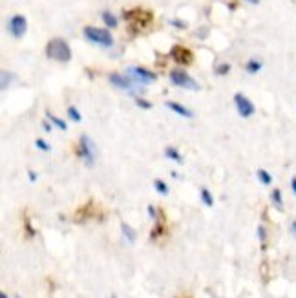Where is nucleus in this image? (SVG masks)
I'll return each mask as SVG.
<instances>
[{
    "label": "nucleus",
    "instance_id": "1",
    "mask_svg": "<svg viewBox=\"0 0 296 298\" xmlns=\"http://www.w3.org/2000/svg\"><path fill=\"white\" fill-rule=\"evenodd\" d=\"M46 55L48 59H53L57 63H69L71 59V49L64 39H53L46 46Z\"/></svg>",
    "mask_w": 296,
    "mask_h": 298
},
{
    "label": "nucleus",
    "instance_id": "2",
    "mask_svg": "<svg viewBox=\"0 0 296 298\" xmlns=\"http://www.w3.org/2000/svg\"><path fill=\"white\" fill-rule=\"evenodd\" d=\"M79 156L84 160V163L88 166H91L97 160V145L93 143V139L83 134L79 139Z\"/></svg>",
    "mask_w": 296,
    "mask_h": 298
},
{
    "label": "nucleus",
    "instance_id": "3",
    "mask_svg": "<svg viewBox=\"0 0 296 298\" xmlns=\"http://www.w3.org/2000/svg\"><path fill=\"white\" fill-rule=\"evenodd\" d=\"M84 37H86L90 42H93V44H99V46H104V48H110L112 44H114L112 33L108 31V29H101V28H93V26H86V28H84Z\"/></svg>",
    "mask_w": 296,
    "mask_h": 298
},
{
    "label": "nucleus",
    "instance_id": "4",
    "mask_svg": "<svg viewBox=\"0 0 296 298\" xmlns=\"http://www.w3.org/2000/svg\"><path fill=\"white\" fill-rule=\"evenodd\" d=\"M170 81H172L176 86L185 88V90H192V92L200 90V84L196 83L192 77L188 75L185 69H181V68H176V69L170 71Z\"/></svg>",
    "mask_w": 296,
    "mask_h": 298
},
{
    "label": "nucleus",
    "instance_id": "5",
    "mask_svg": "<svg viewBox=\"0 0 296 298\" xmlns=\"http://www.w3.org/2000/svg\"><path fill=\"white\" fill-rule=\"evenodd\" d=\"M126 71H128V75H130L136 83L150 84L154 83V81H158V75H156L154 71H150V69L146 68H141V66H130Z\"/></svg>",
    "mask_w": 296,
    "mask_h": 298
},
{
    "label": "nucleus",
    "instance_id": "6",
    "mask_svg": "<svg viewBox=\"0 0 296 298\" xmlns=\"http://www.w3.org/2000/svg\"><path fill=\"white\" fill-rule=\"evenodd\" d=\"M7 29H9V33L13 35L15 39H21L26 35L28 31V21H26V17H22V15H15L9 19L7 22Z\"/></svg>",
    "mask_w": 296,
    "mask_h": 298
},
{
    "label": "nucleus",
    "instance_id": "7",
    "mask_svg": "<svg viewBox=\"0 0 296 298\" xmlns=\"http://www.w3.org/2000/svg\"><path fill=\"white\" fill-rule=\"evenodd\" d=\"M234 104H236V108H238V114H240L241 117H250V115H254V104L250 103L243 93H236L234 95Z\"/></svg>",
    "mask_w": 296,
    "mask_h": 298
},
{
    "label": "nucleus",
    "instance_id": "8",
    "mask_svg": "<svg viewBox=\"0 0 296 298\" xmlns=\"http://www.w3.org/2000/svg\"><path fill=\"white\" fill-rule=\"evenodd\" d=\"M110 83L114 86H117L121 90H126V92H132V93H136V84L132 81L130 77L126 75H121V73H112L110 75Z\"/></svg>",
    "mask_w": 296,
    "mask_h": 298
},
{
    "label": "nucleus",
    "instance_id": "9",
    "mask_svg": "<svg viewBox=\"0 0 296 298\" xmlns=\"http://www.w3.org/2000/svg\"><path fill=\"white\" fill-rule=\"evenodd\" d=\"M170 57L179 64L192 63V53H190V49L183 48V46H174V48L170 49Z\"/></svg>",
    "mask_w": 296,
    "mask_h": 298
},
{
    "label": "nucleus",
    "instance_id": "10",
    "mask_svg": "<svg viewBox=\"0 0 296 298\" xmlns=\"http://www.w3.org/2000/svg\"><path fill=\"white\" fill-rule=\"evenodd\" d=\"M165 106L168 108V110L176 112V114H178V115H181V117H186V119H192L194 117V112L188 110V108H186V106H183V104L174 103V101H166Z\"/></svg>",
    "mask_w": 296,
    "mask_h": 298
},
{
    "label": "nucleus",
    "instance_id": "11",
    "mask_svg": "<svg viewBox=\"0 0 296 298\" xmlns=\"http://www.w3.org/2000/svg\"><path fill=\"white\" fill-rule=\"evenodd\" d=\"M121 232H123V236H124V238H126V240H128L130 243H136V240H137V232L132 229V227H130V225H128L126 222L121 223Z\"/></svg>",
    "mask_w": 296,
    "mask_h": 298
},
{
    "label": "nucleus",
    "instance_id": "12",
    "mask_svg": "<svg viewBox=\"0 0 296 298\" xmlns=\"http://www.w3.org/2000/svg\"><path fill=\"white\" fill-rule=\"evenodd\" d=\"M271 201L278 210H283V198H282V190L280 188H273L271 192Z\"/></svg>",
    "mask_w": 296,
    "mask_h": 298
},
{
    "label": "nucleus",
    "instance_id": "13",
    "mask_svg": "<svg viewBox=\"0 0 296 298\" xmlns=\"http://www.w3.org/2000/svg\"><path fill=\"white\" fill-rule=\"evenodd\" d=\"M165 156L168 158V160H172V161H176L178 165H183V158H181V154L174 148V146H166L165 148Z\"/></svg>",
    "mask_w": 296,
    "mask_h": 298
},
{
    "label": "nucleus",
    "instance_id": "14",
    "mask_svg": "<svg viewBox=\"0 0 296 298\" xmlns=\"http://www.w3.org/2000/svg\"><path fill=\"white\" fill-rule=\"evenodd\" d=\"M256 178L260 180L262 185H271V183H273V176H271L265 168H258V170H256Z\"/></svg>",
    "mask_w": 296,
    "mask_h": 298
},
{
    "label": "nucleus",
    "instance_id": "15",
    "mask_svg": "<svg viewBox=\"0 0 296 298\" xmlns=\"http://www.w3.org/2000/svg\"><path fill=\"white\" fill-rule=\"evenodd\" d=\"M46 117H48V121H49V123H51V125L59 126L61 130H66V128H68V125H66V121H62L61 117H57V115H53L51 112H46Z\"/></svg>",
    "mask_w": 296,
    "mask_h": 298
},
{
    "label": "nucleus",
    "instance_id": "16",
    "mask_svg": "<svg viewBox=\"0 0 296 298\" xmlns=\"http://www.w3.org/2000/svg\"><path fill=\"white\" fill-rule=\"evenodd\" d=\"M165 232H166L165 225L159 222V220H156V227H154V229H152V232H150V240H158L159 236L165 234Z\"/></svg>",
    "mask_w": 296,
    "mask_h": 298
},
{
    "label": "nucleus",
    "instance_id": "17",
    "mask_svg": "<svg viewBox=\"0 0 296 298\" xmlns=\"http://www.w3.org/2000/svg\"><path fill=\"white\" fill-rule=\"evenodd\" d=\"M200 198H201V201L207 205V207H212L214 205V198H212V194H210V190L208 188H201L200 190Z\"/></svg>",
    "mask_w": 296,
    "mask_h": 298
},
{
    "label": "nucleus",
    "instance_id": "18",
    "mask_svg": "<svg viewBox=\"0 0 296 298\" xmlns=\"http://www.w3.org/2000/svg\"><path fill=\"white\" fill-rule=\"evenodd\" d=\"M154 188L158 190L159 194H163V196H166L168 192H170L168 185H166V183H165L163 180H154Z\"/></svg>",
    "mask_w": 296,
    "mask_h": 298
},
{
    "label": "nucleus",
    "instance_id": "19",
    "mask_svg": "<svg viewBox=\"0 0 296 298\" xmlns=\"http://www.w3.org/2000/svg\"><path fill=\"white\" fill-rule=\"evenodd\" d=\"M103 21H104V24H106L108 28H115V26H117V19H115V17L110 13V11H104V13H103Z\"/></svg>",
    "mask_w": 296,
    "mask_h": 298
},
{
    "label": "nucleus",
    "instance_id": "20",
    "mask_svg": "<svg viewBox=\"0 0 296 298\" xmlns=\"http://www.w3.org/2000/svg\"><path fill=\"white\" fill-rule=\"evenodd\" d=\"M68 115L71 121H75V123H81L83 121V115L79 114V110H77L75 106H68Z\"/></svg>",
    "mask_w": 296,
    "mask_h": 298
},
{
    "label": "nucleus",
    "instance_id": "21",
    "mask_svg": "<svg viewBox=\"0 0 296 298\" xmlns=\"http://www.w3.org/2000/svg\"><path fill=\"white\" fill-rule=\"evenodd\" d=\"M260 69H262V63H260V61H254V59H252V61H249L247 63L249 73H258Z\"/></svg>",
    "mask_w": 296,
    "mask_h": 298
},
{
    "label": "nucleus",
    "instance_id": "22",
    "mask_svg": "<svg viewBox=\"0 0 296 298\" xmlns=\"http://www.w3.org/2000/svg\"><path fill=\"white\" fill-rule=\"evenodd\" d=\"M256 234H258V240L262 242V247L265 249V242H267V230H265V227H263V225H258Z\"/></svg>",
    "mask_w": 296,
    "mask_h": 298
},
{
    "label": "nucleus",
    "instance_id": "23",
    "mask_svg": "<svg viewBox=\"0 0 296 298\" xmlns=\"http://www.w3.org/2000/svg\"><path fill=\"white\" fill-rule=\"evenodd\" d=\"M11 81H13V75H11V73H7V71H2V84H0L2 92L7 88V84H11Z\"/></svg>",
    "mask_w": 296,
    "mask_h": 298
},
{
    "label": "nucleus",
    "instance_id": "24",
    "mask_svg": "<svg viewBox=\"0 0 296 298\" xmlns=\"http://www.w3.org/2000/svg\"><path fill=\"white\" fill-rule=\"evenodd\" d=\"M136 104H137L139 108H143V110H150L152 108L150 101H146V99H143V97H136Z\"/></svg>",
    "mask_w": 296,
    "mask_h": 298
},
{
    "label": "nucleus",
    "instance_id": "25",
    "mask_svg": "<svg viewBox=\"0 0 296 298\" xmlns=\"http://www.w3.org/2000/svg\"><path fill=\"white\" fill-rule=\"evenodd\" d=\"M35 146H37L39 150H44V152H49V150H51V146H49L44 139H37V141H35Z\"/></svg>",
    "mask_w": 296,
    "mask_h": 298
},
{
    "label": "nucleus",
    "instance_id": "26",
    "mask_svg": "<svg viewBox=\"0 0 296 298\" xmlns=\"http://www.w3.org/2000/svg\"><path fill=\"white\" fill-rule=\"evenodd\" d=\"M228 71H230V66L228 64H221V66L216 68V75H227Z\"/></svg>",
    "mask_w": 296,
    "mask_h": 298
},
{
    "label": "nucleus",
    "instance_id": "27",
    "mask_svg": "<svg viewBox=\"0 0 296 298\" xmlns=\"http://www.w3.org/2000/svg\"><path fill=\"white\" fill-rule=\"evenodd\" d=\"M148 216H150V220H158V210L154 208V205H148Z\"/></svg>",
    "mask_w": 296,
    "mask_h": 298
},
{
    "label": "nucleus",
    "instance_id": "28",
    "mask_svg": "<svg viewBox=\"0 0 296 298\" xmlns=\"http://www.w3.org/2000/svg\"><path fill=\"white\" fill-rule=\"evenodd\" d=\"M26 230H28L29 238H31V236H35V230L31 229V223H29V220H26Z\"/></svg>",
    "mask_w": 296,
    "mask_h": 298
},
{
    "label": "nucleus",
    "instance_id": "29",
    "mask_svg": "<svg viewBox=\"0 0 296 298\" xmlns=\"http://www.w3.org/2000/svg\"><path fill=\"white\" fill-rule=\"evenodd\" d=\"M207 31H208L207 28H203V29H198V31H196V35H198V37H200V39H205V37H207Z\"/></svg>",
    "mask_w": 296,
    "mask_h": 298
},
{
    "label": "nucleus",
    "instance_id": "30",
    "mask_svg": "<svg viewBox=\"0 0 296 298\" xmlns=\"http://www.w3.org/2000/svg\"><path fill=\"white\" fill-rule=\"evenodd\" d=\"M289 230H291V234H293V236H295V238H296V220H293V222H291Z\"/></svg>",
    "mask_w": 296,
    "mask_h": 298
},
{
    "label": "nucleus",
    "instance_id": "31",
    "mask_svg": "<svg viewBox=\"0 0 296 298\" xmlns=\"http://www.w3.org/2000/svg\"><path fill=\"white\" fill-rule=\"evenodd\" d=\"M170 24H172V26H176V28H186L185 22H179V21H172Z\"/></svg>",
    "mask_w": 296,
    "mask_h": 298
},
{
    "label": "nucleus",
    "instance_id": "32",
    "mask_svg": "<svg viewBox=\"0 0 296 298\" xmlns=\"http://www.w3.org/2000/svg\"><path fill=\"white\" fill-rule=\"evenodd\" d=\"M291 190H293V194H296V176L291 180Z\"/></svg>",
    "mask_w": 296,
    "mask_h": 298
},
{
    "label": "nucleus",
    "instance_id": "33",
    "mask_svg": "<svg viewBox=\"0 0 296 298\" xmlns=\"http://www.w3.org/2000/svg\"><path fill=\"white\" fill-rule=\"evenodd\" d=\"M29 181H37V172H33V170H29Z\"/></svg>",
    "mask_w": 296,
    "mask_h": 298
},
{
    "label": "nucleus",
    "instance_id": "34",
    "mask_svg": "<svg viewBox=\"0 0 296 298\" xmlns=\"http://www.w3.org/2000/svg\"><path fill=\"white\" fill-rule=\"evenodd\" d=\"M42 126H44V130H46V132H51V125H49L48 121H46V123H44Z\"/></svg>",
    "mask_w": 296,
    "mask_h": 298
},
{
    "label": "nucleus",
    "instance_id": "35",
    "mask_svg": "<svg viewBox=\"0 0 296 298\" xmlns=\"http://www.w3.org/2000/svg\"><path fill=\"white\" fill-rule=\"evenodd\" d=\"M247 2H250V4H254V6H256V4H260V0H247Z\"/></svg>",
    "mask_w": 296,
    "mask_h": 298
},
{
    "label": "nucleus",
    "instance_id": "36",
    "mask_svg": "<svg viewBox=\"0 0 296 298\" xmlns=\"http://www.w3.org/2000/svg\"><path fill=\"white\" fill-rule=\"evenodd\" d=\"M0 298H7V295H6L4 291H2V293H0Z\"/></svg>",
    "mask_w": 296,
    "mask_h": 298
}]
</instances>
